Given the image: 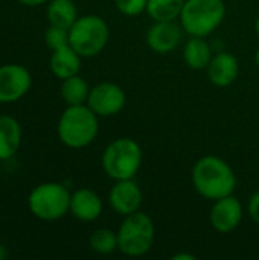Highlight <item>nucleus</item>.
Masks as SVG:
<instances>
[{
  "label": "nucleus",
  "instance_id": "nucleus-6",
  "mask_svg": "<svg viewBox=\"0 0 259 260\" xmlns=\"http://www.w3.org/2000/svg\"><path fill=\"white\" fill-rule=\"evenodd\" d=\"M69 189L55 181H47L35 186L27 195L29 212L41 221H58L64 218L70 210Z\"/></svg>",
  "mask_w": 259,
  "mask_h": 260
},
{
  "label": "nucleus",
  "instance_id": "nucleus-8",
  "mask_svg": "<svg viewBox=\"0 0 259 260\" xmlns=\"http://www.w3.org/2000/svg\"><path fill=\"white\" fill-rule=\"evenodd\" d=\"M127 104L125 91L114 82H99L90 88L87 105L98 117H111L119 114Z\"/></svg>",
  "mask_w": 259,
  "mask_h": 260
},
{
  "label": "nucleus",
  "instance_id": "nucleus-14",
  "mask_svg": "<svg viewBox=\"0 0 259 260\" xmlns=\"http://www.w3.org/2000/svg\"><path fill=\"white\" fill-rule=\"evenodd\" d=\"M206 73H208L209 81L215 87L224 88V87L232 85L237 81L240 75V62L235 55H232L231 52L221 50L212 56L206 69Z\"/></svg>",
  "mask_w": 259,
  "mask_h": 260
},
{
  "label": "nucleus",
  "instance_id": "nucleus-28",
  "mask_svg": "<svg viewBox=\"0 0 259 260\" xmlns=\"http://www.w3.org/2000/svg\"><path fill=\"white\" fill-rule=\"evenodd\" d=\"M255 30H256V34H258L259 37V15L256 17V20H255Z\"/></svg>",
  "mask_w": 259,
  "mask_h": 260
},
{
  "label": "nucleus",
  "instance_id": "nucleus-29",
  "mask_svg": "<svg viewBox=\"0 0 259 260\" xmlns=\"http://www.w3.org/2000/svg\"><path fill=\"white\" fill-rule=\"evenodd\" d=\"M255 62H256V66L259 67V47L256 49V52H255Z\"/></svg>",
  "mask_w": 259,
  "mask_h": 260
},
{
  "label": "nucleus",
  "instance_id": "nucleus-1",
  "mask_svg": "<svg viewBox=\"0 0 259 260\" xmlns=\"http://www.w3.org/2000/svg\"><path fill=\"white\" fill-rule=\"evenodd\" d=\"M191 180L195 192L212 203L232 195L237 189V175L232 166L217 155L198 158L192 166Z\"/></svg>",
  "mask_w": 259,
  "mask_h": 260
},
{
  "label": "nucleus",
  "instance_id": "nucleus-13",
  "mask_svg": "<svg viewBox=\"0 0 259 260\" xmlns=\"http://www.w3.org/2000/svg\"><path fill=\"white\" fill-rule=\"evenodd\" d=\"M102 210H104V203L95 190L81 187L72 192L69 213L75 219L81 222H93L102 215Z\"/></svg>",
  "mask_w": 259,
  "mask_h": 260
},
{
  "label": "nucleus",
  "instance_id": "nucleus-3",
  "mask_svg": "<svg viewBox=\"0 0 259 260\" xmlns=\"http://www.w3.org/2000/svg\"><path fill=\"white\" fill-rule=\"evenodd\" d=\"M143 160L140 145L130 137H119L107 145L101 165L105 175L113 180H131L137 175Z\"/></svg>",
  "mask_w": 259,
  "mask_h": 260
},
{
  "label": "nucleus",
  "instance_id": "nucleus-4",
  "mask_svg": "<svg viewBox=\"0 0 259 260\" xmlns=\"http://www.w3.org/2000/svg\"><path fill=\"white\" fill-rule=\"evenodd\" d=\"M226 18L223 0H185L179 17L185 34L189 37H209Z\"/></svg>",
  "mask_w": 259,
  "mask_h": 260
},
{
  "label": "nucleus",
  "instance_id": "nucleus-16",
  "mask_svg": "<svg viewBox=\"0 0 259 260\" xmlns=\"http://www.w3.org/2000/svg\"><path fill=\"white\" fill-rule=\"evenodd\" d=\"M20 122L8 114L0 116V161L12 158L21 146Z\"/></svg>",
  "mask_w": 259,
  "mask_h": 260
},
{
  "label": "nucleus",
  "instance_id": "nucleus-7",
  "mask_svg": "<svg viewBox=\"0 0 259 260\" xmlns=\"http://www.w3.org/2000/svg\"><path fill=\"white\" fill-rule=\"evenodd\" d=\"M108 38L110 27L107 21L96 14L78 17L69 29V44L82 58H93L99 55L105 49Z\"/></svg>",
  "mask_w": 259,
  "mask_h": 260
},
{
  "label": "nucleus",
  "instance_id": "nucleus-12",
  "mask_svg": "<svg viewBox=\"0 0 259 260\" xmlns=\"http://www.w3.org/2000/svg\"><path fill=\"white\" fill-rule=\"evenodd\" d=\"M142 201L143 195L134 178L114 181L108 192V204L113 209V212L121 216H128L140 210Z\"/></svg>",
  "mask_w": 259,
  "mask_h": 260
},
{
  "label": "nucleus",
  "instance_id": "nucleus-23",
  "mask_svg": "<svg viewBox=\"0 0 259 260\" xmlns=\"http://www.w3.org/2000/svg\"><path fill=\"white\" fill-rule=\"evenodd\" d=\"M148 0H114L116 9L127 17H137L147 11Z\"/></svg>",
  "mask_w": 259,
  "mask_h": 260
},
{
  "label": "nucleus",
  "instance_id": "nucleus-20",
  "mask_svg": "<svg viewBox=\"0 0 259 260\" xmlns=\"http://www.w3.org/2000/svg\"><path fill=\"white\" fill-rule=\"evenodd\" d=\"M185 0H148L147 14L153 21L179 20Z\"/></svg>",
  "mask_w": 259,
  "mask_h": 260
},
{
  "label": "nucleus",
  "instance_id": "nucleus-11",
  "mask_svg": "<svg viewBox=\"0 0 259 260\" xmlns=\"http://www.w3.org/2000/svg\"><path fill=\"white\" fill-rule=\"evenodd\" d=\"M183 27L176 20L172 21H154L145 35L148 47L160 55H166L179 47L183 38Z\"/></svg>",
  "mask_w": 259,
  "mask_h": 260
},
{
  "label": "nucleus",
  "instance_id": "nucleus-9",
  "mask_svg": "<svg viewBox=\"0 0 259 260\" xmlns=\"http://www.w3.org/2000/svg\"><path fill=\"white\" fill-rule=\"evenodd\" d=\"M32 87V75L21 64L0 66V104L20 101Z\"/></svg>",
  "mask_w": 259,
  "mask_h": 260
},
{
  "label": "nucleus",
  "instance_id": "nucleus-2",
  "mask_svg": "<svg viewBox=\"0 0 259 260\" xmlns=\"http://www.w3.org/2000/svg\"><path fill=\"white\" fill-rule=\"evenodd\" d=\"M56 134L61 143L70 149L87 148L99 134V117L87 104L67 105L60 116Z\"/></svg>",
  "mask_w": 259,
  "mask_h": 260
},
{
  "label": "nucleus",
  "instance_id": "nucleus-26",
  "mask_svg": "<svg viewBox=\"0 0 259 260\" xmlns=\"http://www.w3.org/2000/svg\"><path fill=\"white\" fill-rule=\"evenodd\" d=\"M172 260H195L197 257L195 256H192V254H186V253H179V254H174Z\"/></svg>",
  "mask_w": 259,
  "mask_h": 260
},
{
  "label": "nucleus",
  "instance_id": "nucleus-15",
  "mask_svg": "<svg viewBox=\"0 0 259 260\" xmlns=\"http://www.w3.org/2000/svg\"><path fill=\"white\" fill-rule=\"evenodd\" d=\"M81 55L70 46L60 47L56 50H52L50 59H49V67L50 72L53 73L55 78L58 79H66L75 75H79L81 70Z\"/></svg>",
  "mask_w": 259,
  "mask_h": 260
},
{
  "label": "nucleus",
  "instance_id": "nucleus-5",
  "mask_svg": "<svg viewBox=\"0 0 259 260\" xmlns=\"http://www.w3.org/2000/svg\"><path fill=\"white\" fill-rule=\"evenodd\" d=\"M154 238L156 227L153 219L137 210L124 216L118 229V251L128 257H142L153 248Z\"/></svg>",
  "mask_w": 259,
  "mask_h": 260
},
{
  "label": "nucleus",
  "instance_id": "nucleus-18",
  "mask_svg": "<svg viewBox=\"0 0 259 260\" xmlns=\"http://www.w3.org/2000/svg\"><path fill=\"white\" fill-rule=\"evenodd\" d=\"M46 15L49 24L60 26L64 29H70V26L79 17L73 0H49Z\"/></svg>",
  "mask_w": 259,
  "mask_h": 260
},
{
  "label": "nucleus",
  "instance_id": "nucleus-19",
  "mask_svg": "<svg viewBox=\"0 0 259 260\" xmlns=\"http://www.w3.org/2000/svg\"><path fill=\"white\" fill-rule=\"evenodd\" d=\"M90 88L92 87L87 84V81L82 76L75 75L61 81L60 94L66 102V105H82L87 104Z\"/></svg>",
  "mask_w": 259,
  "mask_h": 260
},
{
  "label": "nucleus",
  "instance_id": "nucleus-22",
  "mask_svg": "<svg viewBox=\"0 0 259 260\" xmlns=\"http://www.w3.org/2000/svg\"><path fill=\"white\" fill-rule=\"evenodd\" d=\"M44 41L50 50H56L60 47H64L69 44V29L49 24V27L44 32Z\"/></svg>",
  "mask_w": 259,
  "mask_h": 260
},
{
  "label": "nucleus",
  "instance_id": "nucleus-24",
  "mask_svg": "<svg viewBox=\"0 0 259 260\" xmlns=\"http://www.w3.org/2000/svg\"><path fill=\"white\" fill-rule=\"evenodd\" d=\"M247 213H249V218L259 225V190H256L249 203H247Z\"/></svg>",
  "mask_w": 259,
  "mask_h": 260
},
{
  "label": "nucleus",
  "instance_id": "nucleus-21",
  "mask_svg": "<svg viewBox=\"0 0 259 260\" xmlns=\"http://www.w3.org/2000/svg\"><path fill=\"white\" fill-rule=\"evenodd\" d=\"M89 245L96 254H111L118 251V232L110 229H98L89 238Z\"/></svg>",
  "mask_w": 259,
  "mask_h": 260
},
{
  "label": "nucleus",
  "instance_id": "nucleus-17",
  "mask_svg": "<svg viewBox=\"0 0 259 260\" xmlns=\"http://www.w3.org/2000/svg\"><path fill=\"white\" fill-rule=\"evenodd\" d=\"M212 47L205 37H191L183 49V61L192 70H206L212 59Z\"/></svg>",
  "mask_w": 259,
  "mask_h": 260
},
{
  "label": "nucleus",
  "instance_id": "nucleus-25",
  "mask_svg": "<svg viewBox=\"0 0 259 260\" xmlns=\"http://www.w3.org/2000/svg\"><path fill=\"white\" fill-rule=\"evenodd\" d=\"M17 2L24 5V6H29V8H37V6H41V5L47 3L49 0H17Z\"/></svg>",
  "mask_w": 259,
  "mask_h": 260
},
{
  "label": "nucleus",
  "instance_id": "nucleus-27",
  "mask_svg": "<svg viewBox=\"0 0 259 260\" xmlns=\"http://www.w3.org/2000/svg\"><path fill=\"white\" fill-rule=\"evenodd\" d=\"M6 256H8V251H6V247L0 242V260L6 259Z\"/></svg>",
  "mask_w": 259,
  "mask_h": 260
},
{
  "label": "nucleus",
  "instance_id": "nucleus-10",
  "mask_svg": "<svg viewBox=\"0 0 259 260\" xmlns=\"http://www.w3.org/2000/svg\"><path fill=\"white\" fill-rule=\"evenodd\" d=\"M244 218V209L241 201L232 195L214 201L209 212V222L218 233H232L237 230Z\"/></svg>",
  "mask_w": 259,
  "mask_h": 260
}]
</instances>
